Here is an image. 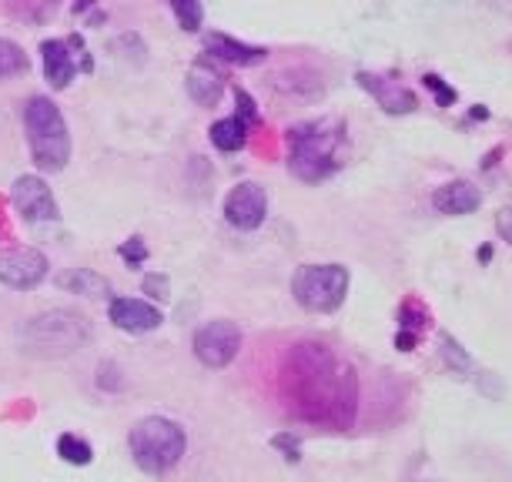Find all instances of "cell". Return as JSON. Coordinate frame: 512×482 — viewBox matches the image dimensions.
Wrapping results in <instances>:
<instances>
[{"instance_id": "obj_1", "label": "cell", "mask_w": 512, "mask_h": 482, "mask_svg": "<svg viewBox=\"0 0 512 482\" xmlns=\"http://www.w3.org/2000/svg\"><path fill=\"white\" fill-rule=\"evenodd\" d=\"M288 406L298 419L315 426H349L355 412V379L345 362L325 345L302 342L285 362Z\"/></svg>"}, {"instance_id": "obj_2", "label": "cell", "mask_w": 512, "mask_h": 482, "mask_svg": "<svg viewBox=\"0 0 512 482\" xmlns=\"http://www.w3.org/2000/svg\"><path fill=\"white\" fill-rule=\"evenodd\" d=\"M342 124L338 121H308L288 131V168L298 181L318 185L342 168Z\"/></svg>"}, {"instance_id": "obj_3", "label": "cell", "mask_w": 512, "mask_h": 482, "mask_svg": "<svg viewBox=\"0 0 512 482\" xmlns=\"http://www.w3.org/2000/svg\"><path fill=\"white\" fill-rule=\"evenodd\" d=\"M24 131H27V148H31V161L41 175H57L71 165V131L61 108L54 98L37 94L27 101L24 108Z\"/></svg>"}, {"instance_id": "obj_4", "label": "cell", "mask_w": 512, "mask_h": 482, "mask_svg": "<svg viewBox=\"0 0 512 482\" xmlns=\"http://www.w3.org/2000/svg\"><path fill=\"white\" fill-rule=\"evenodd\" d=\"M17 339H21V349L34 359H64V355H74L88 345L91 322L71 308H51L44 315L27 318Z\"/></svg>"}, {"instance_id": "obj_5", "label": "cell", "mask_w": 512, "mask_h": 482, "mask_svg": "<svg viewBox=\"0 0 512 482\" xmlns=\"http://www.w3.org/2000/svg\"><path fill=\"white\" fill-rule=\"evenodd\" d=\"M128 449H131L134 466L141 472L161 476V472H171L181 462V456H185V449H188V436L175 419L148 416L131 426Z\"/></svg>"}, {"instance_id": "obj_6", "label": "cell", "mask_w": 512, "mask_h": 482, "mask_svg": "<svg viewBox=\"0 0 512 482\" xmlns=\"http://www.w3.org/2000/svg\"><path fill=\"white\" fill-rule=\"evenodd\" d=\"M352 275L345 265H302L292 275V298L312 315H332L345 305Z\"/></svg>"}, {"instance_id": "obj_7", "label": "cell", "mask_w": 512, "mask_h": 482, "mask_svg": "<svg viewBox=\"0 0 512 482\" xmlns=\"http://www.w3.org/2000/svg\"><path fill=\"white\" fill-rule=\"evenodd\" d=\"M51 272L44 252L31 245H4L0 248V285L14 288V292H31Z\"/></svg>"}, {"instance_id": "obj_8", "label": "cell", "mask_w": 512, "mask_h": 482, "mask_svg": "<svg viewBox=\"0 0 512 482\" xmlns=\"http://www.w3.org/2000/svg\"><path fill=\"white\" fill-rule=\"evenodd\" d=\"M241 352V329L228 318H215V322L201 325L195 332V359L205 369H225L238 359Z\"/></svg>"}, {"instance_id": "obj_9", "label": "cell", "mask_w": 512, "mask_h": 482, "mask_svg": "<svg viewBox=\"0 0 512 482\" xmlns=\"http://www.w3.org/2000/svg\"><path fill=\"white\" fill-rule=\"evenodd\" d=\"M11 201H14L17 215H21L24 221H31V225H47V221L61 218V208H57L54 191L41 175L17 178L14 188H11Z\"/></svg>"}, {"instance_id": "obj_10", "label": "cell", "mask_w": 512, "mask_h": 482, "mask_svg": "<svg viewBox=\"0 0 512 482\" xmlns=\"http://www.w3.org/2000/svg\"><path fill=\"white\" fill-rule=\"evenodd\" d=\"M221 215L231 228L238 231H255L265 225L268 218V195L262 185H255V181H241L228 191L225 198V208H221Z\"/></svg>"}, {"instance_id": "obj_11", "label": "cell", "mask_w": 512, "mask_h": 482, "mask_svg": "<svg viewBox=\"0 0 512 482\" xmlns=\"http://www.w3.org/2000/svg\"><path fill=\"white\" fill-rule=\"evenodd\" d=\"M108 318L114 329H121L128 335H148L154 329H161V322H164L161 308L144 302V298H111Z\"/></svg>"}, {"instance_id": "obj_12", "label": "cell", "mask_w": 512, "mask_h": 482, "mask_svg": "<svg viewBox=\"0 0 512 482\" xmlns=\"http://www.w3.org/2000/svg\"><path fill=\"white\" fill-rule=\"evenodd\" d=\"M355 81L362 84L365 91L372 94L375 104L385 111V114H412L419 108V98H415L412 88H405V84H395L389 77H379L372 71H359L355 74Z\"/></svg>"}, {"instance_id": "obj_13", "label": "cell", "mask_w": 512, "mask_h": 482, "mask_svg": "<svg viewBox=\"0 0 512 482\" xmlns=\"http://www.w3.org/2000/svg\"><path fill=\"white\" fill-rule=\"evenodd\" d=\"M185 88H188V98L195 101L198 108H218V101L225 98L228 81L211 61H195L188 67Z\"/></svg>"}, {"instance_id": "obj_14", "label": "cell", "mask_w": 512, "mask_h": 482, "mask_svg": "<svg viewBox=\"0 0 512 482\" xmlns=\"http://www.w3.org/2000/svg\"><path fill=\"white\" fill-rule=\"evenodd\" d=\"M432 208H436L439 215H449V218L476 215V211L482 208V191L472 185V181L456 178V181H449V185L436 188V195H432Z\"/></svg>"}, {"instance_id": "obj_15", "label": "cell", "mask_w": 512, "mask_h": 482, "mask_svg": "<svg viewBox=\"0 0 512 482\" xmlns=\"http://www.w3.org/2000/svg\"><path fill=\"white\" fill-rule=\"evenodd\" d=\"M205 54L215 57V61H221V64H231V67H255L268 57L265 47L245 44V41L228 37V34H208L205 37Z\"/></svg>"}, {"instance_id": "obj_16", "label": "cell", "mask_w": 512, "mask_h": 482, "mask_svg": "<svg viewBox=\"0 0 512 482\" xmlns=\"http://www.w3.org/2000/svg\"><path fill=\"white\" fill-rule=\"evenodd\" d=\"M41 64H44V81L51 84L54 91H64L74 84V74H77V61L71 54V44L67 41H51L41 44Z\"/></svg>"}, {"instance_id": "obj_17", "label": "cell", "mask_w": 512, "mask_h": 482, "mask_svg": "<svg viewBox=\"0 0 512 482\" xmlns=\"http://www.w3.org/2000/svg\"><path fill=\"white\" fill-rule=\"evenodd\" d=\"M432 315L429 308L419 295H409L405 302L399 305V332H395V349L399 352H412L415 345L422 342V332L429 329Z\"/></svg>"}, {"instance_id": "obj_18", "label": "cell", "mask_w": 512, "mask_h": 482, "mask_svg": "<svg viewBox=\"0 0 512 482\" xmlns=\"http://www.w3.org/2000/svg\"><path fill=\"white\" fill-rule=\"evenodd\" d=\"M57 288L71 295H84V298H108L111 295V282L91 268H67V272L57 275Z\"/></svg>"}, {"instance_id": "obj_19", "label": "cell", "mask_w": 512, "mask_h": 482, "mask_svg": "<svg viewBox=\"0 0 512 482\" xmlns=\"http://www.w3.org/2000/svg\"><path fill=\"white\" fill-rule=\"evenodd\" d=\"M208 138H211V144H215V148H218L221 154H235V151H241V148L248 144V138H251V124H248V121H241L238 114H231V118L211 124Z\"/></svg>"}, {"instance_id": "obj_20", "label": "cell", "mask_w": 512, "mask_h": 482, "mask_svg": "<svg viewBox=\"0 0 512 482\" xmlns=\"http://www.w3.org/2000/svg\"><path fill=\"white\" fill-rule=\"evenodd\" d=\"M61 7V0H4V11L21 24H47L54 11Z\"/></svg>"}, {"instance_id": "obj_21", "label": "cell", "mask_w": 512, "mask_h": 482, "mask_svg": "<svg viewBox=\"0 0 512 482\" xmlns=\"http://www.w3.org/2000/svg\"><path fill=\"white\" fill-rule=\"evenodd\" d=\"M31 61H27L24 47L11 41V37H0V81H14V77H24Z\"/></svg>"}, {"instance_id": "obj_22", "label": "cell", "mask_w": 512, "mask_h": 482, "mask_svg": "<svg viewBox=\"0 0 512 482\" xmlns=\"http://www.w3.org/2000/svg\"><path fill=\"white\" fill-rule=\"evenodd\" d=\"M57 456H61L67 466H91L94 446L88 439L74 436V432H64V436H57Z\"/></svg>"}, {"instance_id": "obj_23", "label": "cell", "mask_w": 512, "mask_h": 482, "mask_svg": "<svg viewBox=\"0 0 512 482\" xmlns=\"http://www.w3.org/2000/svg\"><path fill=\"white\" fill-rule=\"evenodd\" d=\"M171 4V14H175L178 27L185 34H198L201 24H205V7H201V0H168Z\"/></svg>"}, {"instance_id": "obj_24", "label": "cell", "mask_w": 512, "mask_h": 482, "mask_svg": "<svg viewBox=\"0 0 512 482\" xmlns=\"http://www.w3.org/2000/svg\"><path fill=\"white\" fill-rule=\"evenodd\" d=\"M439 355H442V362H446L452 372L462 375V379H469V372H472L469 355H466V349H462V345H459L456 339H452V335H446V332L439 335Z\"/></svg>"}, {"instance_id": "obj_25", "label": "cell", "mask_w": 512, "mask_h": 482, "mask_svg": "<svg viewBox=\"0 0 512 482\" xmlns=\"http://www.w3.org/2000/svg\"><path fill=\"white\" fill-rule=\"evenodd\" d=\"M118 255H121L131 268H138V265L148 262V245H144V238H141V235H134V238H128V241H124V245L118 248Z\"/></svg>"}, {"instance_id": "obj_26", "label": "cell", "mask_w": 512, "mask_h": 482, "mask_svg": "<svg viewBox=\"0 0 512 482\" xmlns=\"http://www.w3.org/2000/svg\"><path fill=\"white\" fill-rule=\"evenodd\" d=\"M231 94H235V104H238V118L241 121H248L251 128H255L258 124V118H262V114H258V104H255V98H251V94L245 91V88H231Z\"/></svg>"}, {"instance_id": "obj_27", "label": "cell", "mask_w": 512, "mask_h": 482, "mask_svg": "<svg viewBox=\"0 0 512 482\" xmlns=\"http://www.w3.org/2000/svg\"><path fill=\"white\" fill-rule=\"evenodd\" d=\"M272 446L282 452V456L292 462H302V442H298V436H292V432H278V436H272Z\"/></svg>"}, {"instance_id": "obj_28", "label": "cell", "mask_w": 512, "mask_h": 482, "mask_svg": "<svg viewBox=\"0 0 512 482\" xmlns=\"http://www.w3.org/2000/svg\"><path fill=\"white\" fill-rule=\"evenodd\" d=\"M124 385V379H121V369L114 362H101V369H98V389H104V392H118Z\"/></svg>"}, {"instance_id": "obj_29", "label": "cell", "mask_w": 512, "mask_h": 482, "mask_svg": "<svg viewBox=\"0 0 512 482\" xmlns=\"http://www.w3.org/2000/svg\"><path fill=\"white\" fill-rule=\"evenodd\" d=\"M422 81H425V88H429V91H436V98H439L442 108H446V104H456V91H452L439 74H425Z\"/></svg>"}, {"instance_id": "obj_30", "label": "cell", "mask_w": 512, "mask_h": 482, "mask_svg": "<svg viewBox=\"0 0 512 482\" xmlns=\"http://www.w3.org/2000/svg\"><path fill=\"white\" fill-rule=\"evenodd\" d=\"M141 288H144V295H151V298H168V275H161V272H154V275H144V282H141Z\"/></svg>"}, {"instance_id": "obj_31", "label": "cell", "mask_w": 512, "mask_h": 482, "mask_svg": "<svg viewBox=\"0 0 512 482\" xmlns=\"http://www.w3.org/2000/svg\"><path fill=\"white\" fill-rule=\"evenodd\" d=\"M499 235L512 245V208H502L499 211Z\"/></svg>"}, {"instance_id": "obj_32", "label": "cell", "mask_w": 512, "mask_h": 482, "mask_svg": "<svg viewBox=\"0 0 512 482\" xmlns=\"http://www.w3.org/2000/svg\"><path fill=\"white\" fill-rule=\"evenodd\" d=\"M94 4H98V0H77V4H74V14L88 11V7H94Z\"/></svg>"}, {"instance_id": "obj_33", "label": "cell", "mask_w": 512, "mask_h": 482, "mask_svg": "<svg viewBox=\"0 0 512 482\" xmlns=\"http://www.w3.org/2000/svg\"><path fill=\"white\" fill-rule=\"evenodd\" d=\"M489 258H492V245H482L479 248V262H489Z\"/></svg>"}]
</instances>
